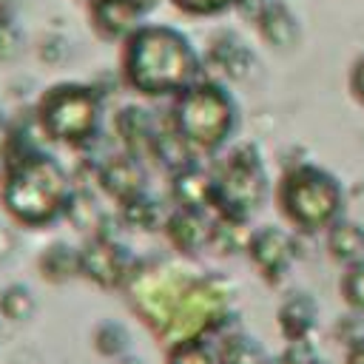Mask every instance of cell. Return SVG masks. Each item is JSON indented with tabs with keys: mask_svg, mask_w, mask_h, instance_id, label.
<instances>
[{
	"mask_svg": "<svg viewBox=\"0 0 364 364\" xmlns=\"http://www.w3.org/2000/svg\"><path fill=\"white\" fill-rule=\"evenodd\" d=\"M91 344L102 358H125L131 347V333L117 318H102L91 330Z\"/></svg>",
	"mask_w": 364,
	"mask_h": 364,
	"instance_id": "cell-19",
	"label": "cell"
},
{
	"mask_svg": "<svg viewBox=\"0 0 364 364\" xmlns=\"http://www.w3.org/2000/svg\"><path fill=\"white\" fill-rule=\"evenodd\" d=\"M256 28H259V37L276 51H290L301 40L299 17L284 0H267L256 17Z\"/></svg>",
	"mask_w": 364,
	"mask_h": 364,
	"instance_id": "cell-14",
	"label": "cell"
},
{
	"mask_svg": "<svg viewBox=\"0 0 364 364\" xmlns=\"http://www.w3.org/2000/svg\"><path fill=\"white\" fill-rule=\"evenodd\" d=\"M80 259H82V279H88L105 290L125 284L134 270V262L125 253V247L119 242H114L108 233H94L80 247Z\"/></svg>",
	"mask_w": 364,
	"mask_h": 364,
	"instance_id": "cell-7",
	"label": "cell"
},
{
	"mask_svg": "<svg viewBox=\"0 0 364 364\" xmlns=\"http://www.w3.org/2000/svg\"><path fill=\"white\" fill-rule=\"evenodd\" d=\"M34 313H37V299L28 284L11 282L0 290V316L3 318L20 324V321H28Z\"/></svg>",
	"mask_w": 364,
	"mask_h": 364,
	"instance_id": "cell-22",
	"label": "cell"
},
{
	"mask_svg": "<svg viewBox=\"0 0 364 364\" xmlns=\"http://www.w3.org/2000/svg\"><path fill=\"white\" fill-rule=\"evenodd\" d=\"M74 185L57 156L43 148L3 156L0 202L6 213L23 228H43L68 216Z\"/></svg>",
	"mask_w": 364,
	"mask_h": 364,
	"instance_id": "cell-2",
	"label": "cell"
},
{
	"mask_svg": "<svg viewBox=\"0 0 364 364\" xmlns=\"http://www.w3.org/2000/svg\"><path fill=\"white\" fill-rule=\"evenodd\" d=\"M213 210L239 222H247L267 196V173L256 145H236L219 165Z\"/></svg>",
	"mask_w": 364,
	"mask_h": 364,
	"instance_id": "cell-6",
	"label": "cell"
},
{
	"mask_svg": "<svg viewBox=\"0 0 364 364\" xmlns=\"http://www.w3.org/2000/svg\"><path fill=\"white\" fill-rule=\"evenodd\" d=\"M97 182L100 188L119 202V208L136 196L145 193V173L136 156L131 154H114L97 168Z\"/></svg>",
	"mask_w": 364,
	"mask_h": 364,
	"instance_id": "cell-11",
	"label": "cell"
},
{
	"mask_svg": "<svg viewBox=\"0 0 364 364\" xmlns=\"http://www.w3.org/2000/svg\"><path fill=\"white\" fill-rule=\"evenodd\" d=\"M344 364H364V336L353 338L344 350Z\"/></svg>",
	"mask_w": 364,
	"mask_h": 364,
	"instance_id": "cell-32",
	"label": "cell"
},
{
	"mask_svg": "<svg viewBox=\"0 0 364 364\" xmlns=\"http://www.w3.org/2000/svg\"><path fill=\"white\" fill-rule=\"evenodd\" d=\"M202 65L191 37L165 23H142L119 51V74L142 97H179L202 80Z\"/></svg>",
	"mask_w": 364,
	"mask_h": 364,
	"instance_id": "cell-1",
	"label": "cell"
},
{
	"mask_svg": "<svg viewBox=\"0 0 364 364\" xmlns=\"http://www.w3.org/2000/svg\"><path fill=\"white\" fill-rule=\"evenodd\" d=\"M37 270L46 282L51 284H65L77 276H82V259H80V247L57 239L51 245H46L37 253Z\"/></svg>",
	"mask_w": 364,
	"mask_h": 364,
	"instance_id": "cell-17",
	"label": "cell"
},
{
	"mask_svg": "<svg viewBox=\"0 0 364 364\" xmlns=\"http://www.w3.org/2000/svg\"><path fill=\"white\" fill-rule=\"evenodd\" d=\"M284 364H318V353L316 347L310 344V338H301V341H287L284 353L279 355Z\"/></svg>",
	"mask_w": 364,
	"mask_h": 364,
	"instance_id": "cell-29",
	"label": "cell"
},
{
	"mask_svg": "<svg viewBox=\"0 0 364 364\" xmlns=\"http://www.w3.org/2000/svg\"><path fill=\"white\" fill-rule=\"evenodd\" d=\"M68 54H71V43H68V37L60 34V31H48V34H43L40 43H37V57H40V63H46V65H63V63L68 60Z\"/></svg>",
	"mask_w": 364,
	"mask_h": 364,
	"instance_id": "cell-26",
	"label": "cell"
},
{
	"mask_svg": "<svg viewBox=\"0 0 364 364\" xmlns=\"http://www.w3.org/2000/svg\"><path fill=\"white\" fill-rule=\"evenodd\" d=\"M165 364H219V353L205 338H185L168 350Z\"/></svg>",
	"mask_w": 364,
	"mask_h": 364,
	"instance_id": "cell-24",
	"label": "cell"
},
{
	"mask_svg": "<svg viewBox=\"0 0 364 364\" xmlns=\"http://www.w3.org/2000/svg\"><path fill=\"white\" fill-rule=\"evenodd\" d=\"M276 202L282 216L296 230L316 233L338 219L344 205V191L330 171L301 162L282 173L276 188Z\"/></svg>",
	"mask_w": 364,
	"mask_h": 364,
	"instance_id": "cell-4",
	"label": "cell"
},
{
	"mask_svg": "<svg viewBox=\"0 0 364 364\" xmlns=\"http://www.w3.org/2000/svg\"><path fill=\"white\" fill-rule=\"evenodd\" d=\"M114 128H117V136L125 148V154L131 156H151V145H154V136L159 131V122L151 117V111L139 108V105H125L117 119H114Z\"/></svg>",
	"mask_w": 364,
	"mask_h": 364,
	"instance_id": "cell-15",
	"label": "cell"
},
{
	"mask_svg": "<svg viewBox=\"0 0 364 364\" xmlns=\"http://www.w3.org/2000/svg\"><path fill=\"white\" fill-rule=\"evenodd\" d=\"M219 364H267L264 350L259 347V341L253 336H245L239 330L228 333L219 341Z\"/></svg>",
	"mask_w": 364,
	"mask_h": 364,
	"instance_id": "cell-21",
	"label": "cell"
},
{
	"mask_svg": "<svg viewBox=\"0 0 364 364\" xmlns=\"http://www.w3.org/2000/svg\"><path fill=\"white\" fill-rule=\"evenodd\" d=\"M276 318H279V330L287 341H301V338H310V333L316 330L318 304L307 293H293L279 304Z\"/></svg>",
	"mask_w": 364,
	"mask_h": 364,
	"instance_id": "cell-16",
	"label": "cell"
},
{
	"mask_svg": "<svg viewBox=\"0 0 364 364\" xmlns=\"http://www.w3.org/2000/svg\"><path fill=\"white\" fill-rule=\"evenodd\" d=\"M165 236L179 253H199L210 242V216L208 210H191V208H176L165 219Z\"/></svg>",
	"mask_w": 364,
	"mask_h": 364,
	"instance_id": "cell-13",
	"label": "cell"
},
{
	"mask_svg": "<svg viewBox=\"0 0 364 364\" xmlns=\"http://www.w3.org/2000/svg\"><path fill=\"white\" fill-rule=\"evenodd\" d=\"M347 85H350V94L355 97V102H361V105H364V54L353 63L350 77H347Z\"/></svg>",
	"mask_w": 364,
	"mask_h": 364,
	"instance_id": "cell-30",
	"label": "cell"
},
{
	"mask_svg": "<svg viewBox=\"0 0 364 364\" xmlns=\"http://www.w3.org/2000/svg\"><path fill=\"white\" fill-rule=\"evenodd\" d=\"M239 3L242 0H171L173 9H179L182 14H191V17H213L228 9H239Z\"/></svg>",
	"mask_w": 364,
	"mask_h": 364,
	"instance_id": "cell-27",
	"label": "cell"
},
{
	"mask_svg": "<svg viewBox=\"0 0 364 364\" xmlns=\"http://www.w3.org/2000/svg\"><path fill=\"white\" fill-rule=\"evenodd\" d=\"M245 225L247 222H239V219L216 213L210 219V242H208V247L216 250V253H236L239 247H247L250 230Z\"/></svg>",
	"mask_w": 364,
	"mask_h": 364,
	"instance_id": "cell-20",
	"label": "cell"
},
{
	"mask_svg": "<svg viewBox=\"0 0 364 364\" xmlns=\"http://www.w3.org/2000/svg\"><path fill=\"white\" fill-rule=\"evenodd\" d=\"M327 250L344 267L364 262V228L353 219H336L327 228Z\"/></svg>",
	"mask_w": 364,
	"mask_h": 364,
	"instance_id": "cell-18",
	"label": "cell"
},
{
	"mask_svg": "<svg viewBox=\"0 0 364 364\" xmlns=\"http://www.w3.org/2000/svg\"><path fill=\"white\" fill-rule=\"evenodd\" d=\"M122 219L131 225V228H139V230H156V228H165V219L156 199H151L148 193L131 199L122 205Z\"/></svg>",
	"mask_w": 364,
	"mask_h": 364,
	"instance_id": "cell-23",
	"label": "cell"
},
{
	"mask_svg": "<svg viewBox=\"0 0 364 364\" xmlns=\"http://www.w3.org/2000/svg\"><path fill=\"white\" fill-rule=\"evenodd\" d=\"M34 119L43 136L63 145H85L102 122V97L85 82H54L34 105Z\"/></svg>",
	"mask_w": 364,
	"mask_h": 364,
	"instance_id": "cell-5",
	"label": "cell"
},
{
	"mask_svg": "<svg viewBox=\"0 0 364 364\" xmlns=\"http://www.w3.org/2000/svg\"><path fill=\"white\" fill-rule=\"evenodd\" d=\"M14 250H17V233H14V228H9L6 222H0V262L11 259Z\"/></svg>",
	"mask_w": 364,
	"mask_h": 364,
	"instance_id": "cell-31",
	"label": "cell"
},
{
	"mask_svg": "<svg viewBox=\"0 0 364 364\" xmlns=\"http://www.w3.org/2000/svg\"><path fill=\"white\" fill-rule=\"evenodd\" d=\"M119 364H148L142 355H134V353H128L125 358H119Z\"/></svg>",
	"mask_w": 364,
	"mask_h": 364,
	"instance_id": "cell-34",
	"label": "cell"
},
{
	"mask_svg": "<svg viewBox=\"0 0 364 364\" xmlns=\"http://www.w3.org/2000/svg\"><path fill=\"white\" fill-rule=\"evenodd\" d=\"M156 0H88V23L102 40H125Z\"/></svg>",
	"mask_w": 364,
	"mask_h": 364,
	"instance_id": "cell-9",
	"label": "cell"
},
{
	"mask_svg": "<svg viewBox=\"0 0 364 364\" xmlns=\"http://www.w3.org/2000/svg\"><path fill=\"white\" fill-rule=\"evenodd\" d=\"M17 3L14 0H0V23H17Z\"/></svg>",
	"mask_w": 364,
	"mask_h": 364,
	"instance_id": "cell-33",
	"label": "cell"
},
{
	"mask_svg": "<svg viewBox=\"0 0 364 364\" xmlns=\"http://www.w3.org/2000/svg\"><path fill=\"white\" fill-rule=\"evenodd\" d=\"M247 256L253 262V267L262 273L264 282L276 284L284 279L293 256H296V239L276 225H262L256 230H250L247 239Z\"/></svg>",
	"mask_w": 364,
	"mask_h": 364,
	"instance_id": "cell-8",
	"label": "cell"
},
{
	"mask_svg": "<svg viewBox=\"0 0 364 364\" xmlns=\"http://www.w3.org/2000/svg\"><path fill=\"white\" fill-rule=\"evenodd\" d=\"M205 65L213 68L219 77L225 80H247L250 71L256 68V54L250 51V46L236 34V31H216L205 48Z\"/></svg>",
	"mask_w": 364,
	"mask_h": 364,
	"instance_id": "cell-10",
	"label": "cell"
},
{
	"mask_svg": "<svg viewBox=\"0 0 364 364\" xmlns=\"http://www.w3.org/2000/svg\"><path fill=\"white\" fill-rule=\"evenodd\" d=\"M171 196L176 208H191V210H213V196H216V176L205 171L202 165L191 162L179 171L171 173Z\"/></svg>",
	"mask_w": 364,
	"mask_h": 364,
	"instance_id": "cell-12",
	"label": "cell"
},
{
	"mask_svg": "<svg viewBox=\"0 0 364 364\" xmlns=\"http://www.w3.org/2000/svg\"><path fill=\"white\" fill-rule=\"evenodd\" d=\"M341 299L353 313H364V262L344 267L341 282H338Z\"/></svg>",
	"mask_w": 364,
	"mask_h": 364,
	"instance_id": "cell-25",
	"label": "cell"
},
{
	"mask_svg": "<svg viewBox=\"0 0 364 364\" xmlns=\"http://www.w3.org/2000/svg\"><path fill=\"white\" fill-rule=\"evenodd\" d=\"M236 119H239L236 100L216 80L193 82L188 91H182L173 100L171 108V125L176 128V134L193 151L202 154L219 151L230 139Z\"/></svg>",
	"mask_w": 364,
	"mask_h": 364,
	"instance_id": "cell-3",
	"label": "cell"
},
{
	"mask_svg": "<svg viewBox=\"0 0 364 364\" xmlns=\"http://www.w3.org/2000/svg\"><path fill=\"white\" fill-rule=\"evenodd\" d=\"M23 31L17 23H0V63H14L23 54Z\"/></svg>",
	"mask_w": 364,
	"mask_h": 364,
	"instance_id": "cell-28",
	"label": "cell"
}]
</instances>
